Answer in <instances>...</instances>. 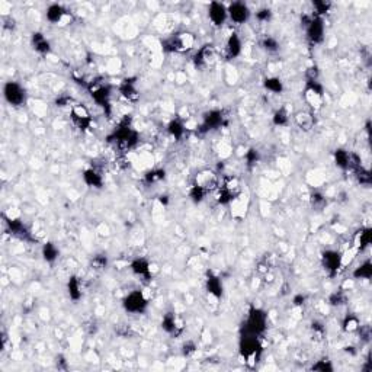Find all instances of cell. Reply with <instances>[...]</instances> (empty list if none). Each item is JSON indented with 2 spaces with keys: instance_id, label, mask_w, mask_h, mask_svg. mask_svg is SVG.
Wrapping results in <instances>:
<instances>
[{
  "instance_id": "21",
  "label": "cell",
  "mask_w": 372,
  "mask_h": 372,
  "mask_svg": "<svg viewBox=\"0 0 372 372\" xmlns=\"http://www.w3.org/2000/svg\"><path fill=\"white\" fill-rule=\"evenodd\" d=\"M294 121L297 124L298 127L304 131H310L315 124V119H314V115L308 111H299L294 115Z\"/></svg>"
},
{
  "instance_id": "45",
  "label": "cell",
  "mask_w": 372,
  "mask_h": 372,
  "mask_svg": "<svg viewBox=\"0 0 372 372\" xmlns=\"http://www.w3.org/2000/svg\"><path fill=\"white\" fill-rule=\"evenodd\" d=\"M93 266L95 269H104L106 266V257H102V256H96L93 259Z\"/></svg>"
},
{
  "instance_id": "5",
  "label": "cell",
  "mask_w": 372,
  "mask_h": 372,
  "mask_svg": "<svg viewBox=\"0 0 372 372\" xmlns=\"http://www.w3.org/2000/svg\"><path fill=\"white\" fill-rule=\"evenodd\" d=\"M3 98L11 106L18 108L27 102V92L21 83L9 80L3 85Z\"/></svg>"
},
{
  "instance_id": "36",
  "label": "cell",
  "mask_w": 372,
  "mask_h": 372,
  "mask_svg": "<svg viewBox=\"0 0 372 372\" xmlns=\"http://www.w3.org/2000/svg\"><path fill=\"white\" fill-rule=\"evenodd\" d=\"M314 15L318 16V18H323V15H326L330 12L331 9V3L330 2H324V0H318V2H314Z\"/></svg>"
},
{
  "instance_id": "16",
  "label": "cell",
  "mask_w": 372,
  "mask_h": 372,
  "mask_svg": "<svg viewBox=\"0 0 372 372\" xmlns=\"http://www.w3.org/2000/svg\"><path fill=\"white\" fill-rule=\"evenodd\" d=\"M217 59V51L212 45H204L195 54V64L198 67H207Z\"/></svg>"
},
{
  "instance_id": "9",
  "label": "cell",
  "mask_w": 372,
  "mask_h": 372,
  "mask_svg": "<svg viewBox=\"0 0 372 372\" xmlns=\"http://www.w3.org/2000/svg\"><path fill=\"white\" fill-rule=\"evenodd\" d=\"M195 186H198L199 189H202L204 192H212V191H217L218 189V185H220V180H218V176L209 170V169H204L201 172L196 173L195 176Z\"/></svg>"
},
{
  "instance_id": "28",
  "label": "cell",
  "mask_w": 372,
  "mask_h": 372,
  "mask_svg": "<svg viewBox=\"0 0 372 372\" xmlns=\"http://www.w3.org/2000/svg\"><path fill=\"white\" fill-rule=\"evenodd\" d=\"M263 88L272 95H281L283 92V83L279 77L270 76V77H266L263 80Z\"/></svg>"
},
{
  "instance_id": "38",
  "label": "cell",
  "mask_w": 372,
  "mask_h": 372,
  "mask_svg": "<svg viewBox=\"0 0 372 372\" xmlns=\"http://www.w3.org/2000/svg\"><path fill=\"white\" fill-rule=\"evenodd\" d=\"M256 19L260 22V24H268L269 21L272 19V11L268 8H262L256 12Z\"/></svg>"
},
{
  "instance_id": "11",
  "label": "cell",
  "mask_w": 372,
  "mask_h": 372,
  "mask_svg": "<svg viewBox=\"0 0 372 372\" xmlns=\"http://www.w3.org/2000/svg\"><path fill=\"white\" fill-rule=\"evenodd\" d=\"M208 19L209 22L220 28L225 25V22L228 21V11H227V5H224L221 2H212L208 6Z\"/></svg>"
},
{
  "instance_id": "14",
  "label": "cell",
  "mask_w": 372,
  "mask_h": 372,
  "mask_svg": "<svg viewBox=\"0 0 372 372\" xmlns=\"http://www.w3.org/2000/svg\"><path fill=\"white\" fill-rule=\"evenodd\" d=\"M224 115L220 109H209L204 114L202 117V128H205V131H211V130H217L223 125Z\"/></svg>"
},
{
  "instance_id": "31",
  "label": "cell",
  "mask_w": 372,
  "mask_h": 372,
  "mask_svg": "<svg viewBox=\"0 0 372 372\" xmlns=\"http://www.w3.org/2000/svg\"><path fill=\"white\" fill-rule=\"evenodd\" d=\"M371 243V230L369 228H363L360 231H357V234L353 238V247L357 250H362L363 247H366Z\"/></svg>"
},
{
  "instance_id": "18",
  "label": "cell",
  "mask_w": 372,
  "mask_h": 372,
  "mask_svg": "<svg viewBox=\"0 0 372 372\" xmlns=\"http://www.w3.org/2000/svg\"><path fill=\"white\" fill-rule=\"evenodd\" d=\"M31 45L41 56H47L51 51V44L43 32H34L31 35Z\"/></svg>"
},
{
  "instance_id": "32",
  "label": "cell",
  "mask_w": 372,
  "mask_h": 372,
  "mask_svg": "<svg viewBox=\"0 0 372 372\" xmlns=\"http://www.w3.org/2000/svg\"><path fill=\"white\" fill-rule=\"evenodd\" d=\"M372 276V265L371 260L366 259L365 262H362L355 270H353V278L355 279H369Z\"/></svg>"
},
{
  "instance_id": "20",
  "label": "cell",
  "mask_w": 372,
  "mask_h": 372,
  "mask_svg": "<svg viewBox=\"0 0 372 372\" xmlns=\"http://www.w3.org/2000/svg\"><path fill=\"white\" fill-rule=\"evenodd\" d=\"M92 98L99 106H106L111 101V88L106 85H98L92 88Z\"/></svg>"
},
{
  "instance_id": "12",
  "label": "cell",
  "mask_w": 372,
  "mask_h": 372,
  "mask_svg": "<svg viewBox=\"0 0 372 372\" xmlns=\"http://www.w3.org/2000/svg\"><path fill=\"white\" fill-rule=\"evenodd\" d=\"M115 140L121 149L130 150L134 147L138 141V135L130 125H122L115 133Z\"/></svg>"
},
{
  "instance_id": "24",
  "label": "cell",
  "mask_w": 372,
  "mask_h": 372,
  "mask_svg": "<svg viewBox=\"0 0 372 372\" xmlns=\"http://www.w3.org/2000/svg\"><path fill=\"white\" fill-rule=\"evenodd\" d=\"M334 163L339 169L342 170H347L350 169V164H352V153L346 151L343 149H337L334 151Z\"/></svg>"
},
{
  "instance_id": "8",
  "label": "cell",
  "mask_w": 372,
  "mask_h": 372,
  "mask_svg": "<svg viewBox=\"0 0 372 372\" xmlns=\"http://www.w3.org/2000/svg\"><path fill=\"white\" fill-rule=\"evenodd\" d=\"M227 11H228V21H231L234 25H243L249 22V19L252 18V11L249 5L244 2H233L227 5Z\"/></svg>"
},
{
  "instance_id": "27",
  "label": "cell",
  "mask_w": 372,
  "mask_h": 372,
  "mask_svg": "<svg viewBox=\"0 0 372 372\" xmlns=\"http://www.w3.org/2000/svg\"><path fill=\"white\" fill-rule=\"evenodd\" d=\"M41 253H43V257H44L45 262L54 263L59 259L60 250L53 241H47L44 246H43V249H41Z\"/></svg>"
},
{
  "instance_id": "10",
  "label": "cell",
  "mask_w": 372,
  "mask_h": 372,
  "mask_svg": "<svg viewBox=\"0 0 372 372\" xmlns=\"http://www.w3.org/2000/svg\"><path fill=\"white\" fill-rule=\"evenodd\" d=\"M260 344L257 340V336H252V334H246V337L241 339L240 343V352L243 357L246 359V362L249 363H253L254 360L259 356V352H260Z\"/></svg>"
},
{
  "instance_id": "13",
  "label": "cell",
  "mask_w": 372,
  "mask_h": 372,
  "mask_svg": "<svg viewBox=\"0 0 372 372\" xmlns=\"http://www.w3.org/2000/svg\"><path fill=\"white\" fill-rule=\"evenodd\" d=\"M70 115L72 119L75 122V125H77L80 130H88L92 124V117H90L89 109L82 104H76L72 106V111H70Z\"/></svg>"
},
{
  "instance_id": "26",
  "label": "cell",
  "mask_w": 372,
  "mask_h": 372,
  "mask_svg": "<svg viewBox=\"0 0 372 372\" xmlns=\"http://www.w3.org/2000/svg\"><path fill=\"white\" fill-rule=\"evenodd\" d=\"M119 90H121V95L124 98H127L128 101H137L138 99V89L135 86V82L130 80V79H127V80L122 82Z\"/></svg>"
},
{
  "instance_id": "29",
  "label": "cell",
  "mask_w": 372,
  "mask_h": 372,
  "mask_svg": "<svg viewBox=\"0 0 372 372\" xmlns=\"http://www.w3.org/2000/svg\"><path fill=\"white\" fill-rule=\"evenodd\" d=\"M67 292H69L70 299H73L75 302H77V301L82 298L83 292H82V283H80V279H79V278L72 276V278L69 279V283H67Z\"/></svg>"
},
{
  "instance_id": "19",
  "label": "cell",
  "mask_w": 372,
  "mask_h": 372,
  "mask_svg": "<svg viewBox=\"0 0 372 372\" xmlns=\"http://www.w3.org/2000/svg\"><path fill=\"white\" fill-rule=\"evenodd\" d=\"M130 269H131V272L134 275L141 276L144 279H149L150 276H151V265H150L149 260L144 259V257H137V259H134L131 262V265H130Z\"/></svg>"
},
{
  "instance_id": "6",
  "label": "cell",
  "mask_w": 372,
  "mask_h": 372,
  "mask_svg": "<svg viewBox=\"0 0 372 372\" xmlns=\"http://www.w3.org/2000/svg\"><path fill=\"white\" fill-rule=\"evenodd\" d=\"M45 18L51 25H59V27H67L73 22L72 12H69L60 3H51L45 9Z\"/></svg>"
},
{
  "instance_id": "37",
  "label": "cell",
  "mask_w": 372,
  "mask_h": 372,
  "mask_svg": "<svg viewBox=\"0 0 372 372\" xmlns=\"http://www.w3.org/2000/svg\"><path fill=\"white\" fill-rule=\"evenodd\" d=\"M344 302H346V294L343 291H337V292L331 294L328 298V304L333 307H340Z\"/></svg>"
},
{
  "instance_id": "44",
  "label": "cell",
  "mask_w": 372,
  "mask_h": 372,
  "mask_svg": "<svg viewBox=\"0 0 372 372\" xmlns=\"http://www.w3.org/2000/svg\"><path fill=\"white\" fill-rule=\"evenodd\" d=\"M307 80H318V69H317V66H311L307 70Z\"/></svg>"
},
{
  "instance_id": "4",
  "label": "cell",
  "mask_w": 372,
  "mask_h": 372,
  "mask_svg": "<svg viewBox=\"0 0 372 372\" xmlns=\"http://www.w3.org/2000/svg\"><path fill=\"white\" fill-rule=\"evenodd\" d=\"M266 324H268V314L260 308H252L247 314V318L244 323L246 334L259 336L260 333L265 331Z\"/></svg>"
},
{
  "instance_id": "42",
  "label": "cell",
  "mask_w": 372,
  "mask_h": 372,
  "mask_svg": "<svg viewBox=\"0 0 372 372\" xmlns=\"http://www.w3.org/2000/svg\"><path fill=\"white\" fill-rule=\"evenodd\" d=\"M314 371H333V365L330 363V360L327 359H323V360H318L315 365H313Z\"/></svg>"
},
{
  "instance_id": "40",
  "label": "cell",
  "mask_w": 372,
  "mask_h": 372,
  "mask_svg": "<svg viewBox=\"0 0 372 372\" xmlns=\"http://www.w3.org/2000/svg\"><path fill=\"white\" fill-rule=\"evenodd\" d=\"M189 196H191V199H192L194 202H201V201L207 196V192H204V191L199 189L198 186L192 185V188H191V191H189Z\"/></svg>"
},
{
  "instance_id": "34",
  "label": "cell",
  "mask_w": 372,
  "mask_h": 372,
  "mask_svg": "<svg viewBox=\"0 0 372 372\" xmlns=\"http://www.w3.org/2000/svg\"><path fill=\"white\" fill-rule=\"evenodd\" d=\"M360 327V323H359V318L353 314H349L344 320H343V330L347 331V333H353L356 331L357 328Z\"/></svg>"
},
{
  "instance_id": "15",
  "label": "cell",
  "mask_w": 372,
  "mask_h": 372,
  "mask_svg": "<svg viewBox=\"0 0 372 372\" xmlns=\"http://www.w3.org/2000/svg\"><path fill=\"white\" fill-rule=\"evenodd\" d=\"M321 259L324 268L330 273H337L342 269V253L337 250H326Z\"/></svg>"
},
{
  "instance_id": "25",
  "label": "cell",
  "mask_w": 372,
  "mask_h": 372,
  "mask_svg": "<svg viewBox=\"0 0 372 372\" xmlns=\"http://www.w3.org/2000/svg\"><path fill=\"white\" fill-rule=\"evenodd\" d=\"M167 133L172 135L176 141H179V140H182V137L186 133V125L180 119H172L167 124Z\"/></svg>"
},
{
  "instance_id": "39",
  "label": "cell",
  "mask_w": 372,
  "mask_h": 372,
  "mask_svg": "<svg viewBox=\"0 0 372 372\" xmlns=\"http://www.w3.org/2000/svg\"><path fill=\"white\" fill-rule=\"evenodd\" d=\"M244 159H246V163L247 166H253L259 162V159H260V156H259V151L254 149L247 150L246 153H244Z\"/></svg>"
},
{
  "instance_id": "23",
  "label": "cell",
  "mask_w": 372,
  "mask_h": 372,
  "mask_svg": "<svg viewBox=\"0 0 372 372\" xmlns=\"http://www.w3.org/2000/svg\"><path fill=\"white\" fill-rule=\"evenodd\" d=\"M207 291H208L209 297L218 298L223 297V282L218 276H214V275H209L208 279H207Z\"/></svg>"
},
{
  "instance_id": "22",
  "label": "cell",
  "mask_w": 372,
  "mask_h": 372,
  "mask_svg": "<svg viewBox=\"0 0 372 372\" xmlns=\"http://www.w3.org/2000/svg\"><path fill=\"white\" fill-rule=\"evenodd\" d=\"M83 182L90 186V188H96V189H99V188H102V185H104V176L96 170V169H86L85 172H83Z\"/></svg>"
},
{
  "instance_id": "3",
  "label": "cell",
  "mask_w": 372,
  "mask_h": 372,
  "mask_svg": "<svg viewBox=\"0 0 372 372\" xmlns=\"http://www.w3.org/2000/svg\"><path fill=\"white\" fill-rule=\"evenodd\" d=\"M195 47V37L191 32H179L167 38L163 43V50L167 53H185Z\"/></svg>"
},
{
  "instance_id": "41",
  "label": "cell",
  "mask_w": 372,
  "mask_h": 372,
  "mask_svg": "<svg viewBox=\"0 0 372 372\" xmlns=\"http://www.w3.org/2000/svg\"><path fill=\"white\" fill-rule=\"evenodd\" d=\"M162 179H164V170H151L146 175V180L149 183H157Z\"/></svg>"
},
{
  "instance_id": "17",
  "label": "cell",
  "mask_w": 372,
  "mask_h": 372,
  "mask_svg": "<svg viewBox=\"0 0 372 372\" xmlns=\"http://www.w3.org/2000/svg\"><path fill=\"white\" fill-rule=\"evenodd\" d=\"M243 53V41L238 37V34L233 32L225 41V56L230 60L237 59Z\"/></svg>"
},
{
  "instance_id": "1",
  "label": "cell",
  "mask_w": 372,
  "mask_h": 372,
  "mask_svg": "<svg viewBox=\"0 0 372 372\" xmlns=\"http://www.w3.org/2000/svg\"><path fill=\"white\" fill-rule=\"evenodd\" d=\"M302 25L305 28V34L307 38L311 44H321L324 41V34H326V28H324V21L323 18H318L315 15H307L304 16Z\"/></svg>"
},
{
  "instance_id": "46",
  "label": "cell",
  "mask_w": 372,
  "mask_h": 372,
  "mask_svg": "<svg viewBox=\"0 0 372 372\" xmlns=\"http://www.w3.org/2000/svg\"><path fill=\"white\" fill-rule=\"evenodd\" d=\"M305 299H307V297H305V295H302V294H298V295H295V297H294L292 302H294V305H297V307H301V305H304Z\"/></svg>"
},
{
  "instance_id": "33",
  "label": "cell",
  "mask_w": 372,
  "mask_h": 372,
  "mask_svg": "<svg viewBox=\"0 0 372 372\" xmlns=\"http://www.w3.org/2000/svg\"><path fill=\"white\" fill-rule=\"evenodd\" d=\"M272 122L276 125V127H286L289 124V114L286 112V109H278L273 117H272Z\"/></svg>"
},
{
  "instance_id": "7",
  "label": "cell",
  "mask_w": 372,
  "mask_h": 372,
  "mask_svg": "<svg viewBox=\"0 0 372 372\" xmlns=\"http://www.w3.org/2000/svg\"><path fill=\"white\" fill-rule=\"evenodd\" d=\"M304 98L305 102L310 105L313 109H318L323 101H324V89L320 85L318 80H307L305 89H304Z\"/></svg>"
},
{
  "instance_id": "43",
  "label": "cell",
  "mask_w": 372,
  "mask_h": 372,
  "mask_svg": "<svg viewBox=\"0 0 372 372\" xmlns=\"http://www.w3.org/2000/svg\"><path fill=\"white\" fill-rule=\"evenodd\" d=\"M311 202H313L314 207H323L326 204V199L323 198V195L320 194H313L311 195Z\"/></svg>"
},
{
  "instance_id": "35",
  "label": "cell",
  "mask_w": 372,
  "mask_h": 372,
  "mask_svg": "<svg viewBox=\"0 0 372 372\" xmlns=\"http://www.w3.org/2000/svg\"><path fill=\"white\" fill-rule=\"evenodd\" d=\"M260 45H262V48H263L265 51H268V53H276V51L279 50V41H278L276 38H273V37H269V35H266V37L260 41Z\"/></svg>"
},
{
  "instance_id": "2",
  "label": "cell",
  "mask_w": 372,
  "mask_h": 372,
  "mask_svg": "<svg viewBox=\"0 0 372 372\" xmlns=\"http://www.w3.org/2000/svg\"><path fill=\"white\" fill-rule=\"evenodd\" d=\"M149 302V294H146L144 291L135 289V291H131L130 294H127L125 298L122 299V307L127 313L141 314L147 310Z\"/></svg>"
},
{
  "instance_id": "30",
  "label": "cell",
  "mask_w": 372,
  "mask_h": 372,
  "mask_svg": "<svg viewBox=\"0 0 372 372\" xmlns=\"http://www.w3.org/2000/svg\"><path fill=\"white\" fill-rule=\"evenodd\" d=\"M162 327L166 333H176L179 328L182 327L180 326V323H179L178 317L175 315L173 313H167L163 317V320H162Z\"/></svg>"
}]
</instances>
